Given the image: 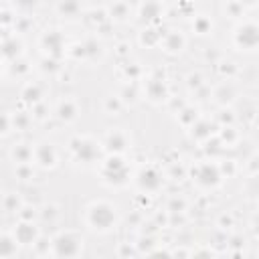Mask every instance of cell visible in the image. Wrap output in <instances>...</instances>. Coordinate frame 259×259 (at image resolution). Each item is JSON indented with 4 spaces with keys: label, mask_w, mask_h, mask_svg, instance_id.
Instances as JSON below:
<instances>
[{
    "label": "cell",
    "mask_w": 259,
    "mask_h": 259,
    "mask_svg": "<svg viewBox=\"0 0 259 259\" xmlns=\"http://www.w3.org/2000/svg\"><path fill=\"white\" fill-rule=\"evenodd\" d=\"M75 115H77V107H75L71 101H65V103L59 105V117H61V119L71 121V119H75Z\"/></svg>",
    "instance_id": "obj_18"
},
{
    "label": "cell",
    "mask_w": 259,
    "mask_h": 259,
    "mask_svg": "<svg viewBox=\"0 0 259 259\" xmlns=\"http://www.w3.org/2000/svg\"><path fill=\"white\" fill-rule=\"evenodd\" d=\"M235 40L239 47L243 49H255L257 47V40H259V34H257V26L255 24H245L237 30L235 34Z\"/></svg>",
    "instance_id": "obj_9"
},
{
    "label": "cell",
    "mask_w": 259,
    "mask_h": 259,
    "mask_svg": "<svg viewBox=\"0 0 259 259\" xmlns=\"http://www.w3.org/2000/svg\"><path fill=\"white\" fill-rule=\"evenodd\" d=\"M101 178L111 186H123L130 180V170L117 154H111L101 166Z\"/></svg>",
    "instance_id": "obj_2"
},
{
    "label": "cell",
    "mask_w": 259,
    "mask_h": 259,
    "mask_svg": "<svg viewBox=\"0 0 259 259\" xmlns=\"http://www.w3.org/2000/svg\"><path fill=\"white\" fill-rule=\"evenodd\" d=\"M32 158L36 160L38 166L51 168V166L55 164V160H57V154H55V148H53L51 144H40V146H36V150L32 152Z\"/></svg>",
    "instance_id": "obj_10"
},
{
    "label": "cell",
    "mask_w": 259,
    "mask_h": 259,
    "mask_svg": "<svg viewBox=\"0 0 259 259\" xmlns=\"http://www.w3.org/2000/svg\"><path fill=\"white\" fill-rule=\"evenodd\" d=\"M20 47H22L20 40H16V38H4L0 42V57L12 61V59H16L20 55Z\"/></svg>",
    "instance_id": "obj_12"
},
{
    "label": "cell",
    "mask_w": 259,
    "mask_h": 259,
    "mask_svg": "<svg viewBox=\"0 0 259 259\" xmlns=\"http://www.w3.org/2000/svg\"><path fill=\"white\" fill-rule=\"evenodd\" d=\"M71 150H73L75 158L79 162H85V164H91L97 158V152H99L97 144L93 140H89V138H75L71 142Z\"/></svg>",
    "instance_id": "obj_4"
},
{
    "label": "cell",
    "mask_w": 259,
    "mask_h": 259,
    "mask_svg": "<svg viewBox=\"0 0 259 259\" xmlns=\"http://www.w3.org/2000/svg\"><path fill=\"white\" fill-rule=\"evenodd\" d=\"M115 221H117V214H115V208L109 202L99 200V202H93L87 208V225L93 231L107 233L115 227Z\"/></svg>",
    "instance_id": "obj_1"
},
{
    "label": "cell",
    "mask_w": 259,
    "mask_h": 259,
    "mask_svg": "<svg viewBox=\"0 0 259 259\" xmlns=\"http://www.w3.org/2000/svg\"><path fill=\"white\" fill-rule=\"evenodd\" d=\"M148 95H150L154 101L164 99V97H166V87H164V83H162V81L152 79V81H150V85H148Z\"/></svg>",
    "instance_id": "obj_16"
},
{
    "label": "cell",
    "mask_w": 259,
    "mask_h": 259,
    "mask_svg": "<svg viewBox=\"0 0 259 259\" xmlns=\"http://www.w3.org/2000/svg\"><path fill=\"white\" fill-rule=\"evenodd\" d=\"M160 14V6L156 4V2H146L144 4V8H142V18L146 20H152V18H156Z\"/></svg>",
    "instance_id": "obj_19"
},
{
    "label": "cell",
    "mask_w": 259,
    "mask_h": 259,
    "mask_svg": "<svg viewBox=\"0 0 259 259\" xmlns=\"http://www.w3.org/2000/svg\"><path fill=\"white\" fill-rule=\"evenodd\" d=\"M16 239L14 237H8V235H0V257H12L16 255Z\"/></svg>",
    "instance_id": "obj_13"
},
{
    "label": "cell",
    "mask_w": 259,
    "mask_h": 259,
    "mask_svg": "<svg viewBox=\"0 0 259 259\" xmlns=\"http://www.w3.org/2000/svg\"><path fill=\"white\" fill-rule=\"evenodd\" d=\"M12 158L18 162V164H28L32 160V148H28L26 144H20L12 150Z\"/></svg>",
    "instance_id": "obj_14"
},
{
    "label": "cell",
    "mask_w": 259,
    "mask_h": 259,
    "mask_svg": "<svg viewBox=\"0 0 259 259\" xmlns=\"http://www.w3.org/2000/svg\"><path fill=\"white\" fill-rule=\"evenodd\" d=\"M51 247H53V255L55 257H75L83 249V239L77 233L65 231V233H59L53 239Z\"/></svg>",
    "instance_id": "obj_3"
},
{
    "label": "cell",
    "mask_w": 259,
    "mask_h": 259,
    "mask_svg": "<svg viewBox=\"0 0 259 259\" xmlns=\"http://www.w3.org/2000/svg\"><path fill=\"white\" fill-rule=\"evenodd\" d=\"M196 26H198V32H204V30H206L210 24H208L206 20H198V22H196Z\"/></svg>",
    "instance_id": "obj_23"
},
{
    "label": "cell",
    "mask_w": 259,
    "mask_h": 259,
    "mask_svg": "<svg viewBox=\"0 0 259 259\" xmlns=\"http://www.w3.org/2000/svg\"><path fill=\"white\" fill-rule=\"evenodd\" d=\"M194 180L204 186V188H214L219 182H221V172L217 170V166H210V164H200L194 172Z\"/></svg>",
    "instance_id": "obj_6"
},
{
    "label": "cell",
    "mask_w": 259,
    "mask_h": 259,
    "mask_svg": "<svg viewBox=\"0 0 259 259\" xmlns=\"http://www.w3.org/2000/svg\"><path fill=\"white\" fill-rule=\"evenodd\" d=\"M79 10H81V6L77 0H61L59 2V12L69 16V18H75L79 14Z\"/></svg>",
    "instance_id": "obj_15"
},
{
    "label": "cell",
    "mask_w": 259,
    "mask_h": 259,
    "mask_svg": "<svg viewBox=\"0 0 259 259\" xmlns=\"http://www.w3.org/2000/svg\"><path fill=\"white\" fill-rule=\"evenodd\" d=\"M105 150L109 152V154H119V152H123L125 148H127V138L121 134V132H111L107 138H105Z\"/></svg>",
    "instance_id": "obj_11"
},
{
    "label": "cell",
    "mask_w": 259,
    "mask_h": 259,
    "mask_svg": "<svg viewBox=\"0 0 259 259\" xmlns=\"http://www.w3.org/2000/svg\"><path fill=\"white\" fill-rule=\"evenodd\" d=\"M22 97H24L26 103H36L38 97H40V89H38L36 85H28V87L22 91Z\"/></svg>",
    "instance_id": "obj_20"
},
{
    "label": "cell",
    "mask_w": 259,
    "mask_h": 259,
    "mask_svg": "<svg viewBox=\"0 0 259 259\" xmlns=\"http://www.w3.org/2000/svg\"><path fill=\"white\" fill-rule=\"evenodd\" d=\"M0 71H2V69H0Z\"/></svg>",
    "instance_id": "obj_24"
},
{
    "label": "cell",
    "mask_w": 259,
    "mask_h": 259,
    "mask_svg": "<svg viewBox=\"0 0 259 259\" xmlns=\"http://www.w3.org/2000/svg\"><path fill=\"white\" fill-rule=\"evenodd\" d=\"M42 47H45V51L49 53V57H53V59H59L61 55H63V47H65V42H63V36L57 32V30H47L45 34H42Z\"/></svg>",
    "instance_id": "obj_8"
},
{
    "label": "cell",
    "mask_w": 259,
    "mask_h": 259,
    "mask_svg": "<svg viewBox=\"0 0 259 259\" xmlns=\"http://www.w3.org/2000/svg\"><path fill=\"white\" fill-rule=\"evenodd\" d=\"M36 237H38L36 227H34L30 221H26V219L20 221V223L16 225V229H14V239H16L18 245H24V247L34 245V243H36Z\"/></svg>",
    "instance_id": "obj_7"
},
{
    "label": "cell",
    "mask_w": 259,
    "mask_h": 259,
    "mask_svg": "<svg viewBox=\"0 0 259 259\" xmlns=\"http://www.w3.org/2000/svg\"><path fill=\"white\" fill-rule=\"evenodd\" d=\"M36 2H38V0H16V4H18L20 8H24V10H28V8H32V6H36Z\"/></svg>",
    "instance_id": "obj_22"
},
{
    "label": "cell",
    "mask_w": 259,
    "mask_h": 259,
    "mask_svg": "<svg viewBox=\"0 0 259 259\" xmlns=\"http://www.w3.org/2000/svg\"><path fill=\"white\" fill-rule=\"evenodd\" d=\"M182 36L180 34H176V32H172V34H168L166 38H164V47H166V51H170V53H176V51H180L182 49Z\"/></svg>",
    "instance_id": "obj_17"
},
{
    "label": "cell",
    "mask_w": 259,
    "mask_h": 259,
    "mask_svg": "<svg viewBox=\"0 0 259 259\" xmlns=\"http://www.w3.org/2000/svg\"><path fill=\"white\" fill-rule=\"evenodd\" d=\"M136 182H138V186H140L142 192H156L162 186V174L154 166H146V168L140 170Z\"/></svg>",
    "instance_id": "obj_5"
},
{
    "label": "cell",
    "mask_w": 259,
    "mask_h": 259,
    "mask_svg": "<svg viewBox=\"0 0 259 259\" xmlns=\"http://www.w3.org/2000/svg\"><path fill=\"white\" fill-rule=\"evenodd\" d=\"M8 130H10V119L4 113H0V136H4Z\"/></svg>",
    "instance_id": "obj_21"
}]
</instances>
